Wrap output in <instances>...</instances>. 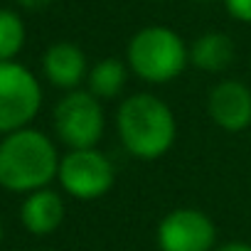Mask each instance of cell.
<instances>
[{"label":"cell","instance_id":"7c38bea8","mask_svg":"<svg viewBox=\"0 0 251 251\" xmlns=\"http://www.w3.org/2000/svg\"><path fill=\"white\" fill-rule=\"evenodd\" d=\"M128 64L116 59V57H106L101 62H96L94 67H89V76H86V89L99 99V101H108L116 99L128 81Z\"/></svg>","mask_w":251,"mask_h":251},{"label":"cell","instance_id":"5bb4252c","mask_svg":"<svg viewBox=\"0 0 251 251\" xmlns=\"http://www.w3.org/2000/svg\"><path fill=\"white\" fill-rule=\"evenodd\" d=\"M222 5L229 13V18H234L236 23L251 25V0H222Z\"/></svg>","mask_w":251,"mask_h":251},{"label":"cell","instance_id":"277c9868","mask_svg":"<svg viewBox=\"0 0 251 251\" xmlns=\"http://www.w3.org/2000/svg\"><path fill=\"white\" fill-rule=\"evenodd\" d=\"M54 133L69 151L96 148L103 138L106 116L101 101L89 89L67 91L54 106Z\"/></svg>","mask_w":251,"mask_h":251},{"label":"cell","instance_id":"5b68a950","mask_svg":"<svg viewBox=\"0 0 251 251\" xmlns=\"http://www.w3.org/2000/svg\"><path fill=\"white\" fill-rule=\"evenodd\" d=\"M42 106V86L37 76L13 62H0V136L27 128Z\"/></svg>","mask_w":251,"mask_h":251},{"label":"cell","instance_id":"3957f363","mask_svg":"<svg viewBox=\"0 0 251 251\" xmlns=\"http://www.w3.org/2000/svg\"><path fill=\"white\" fill-rule=\"evenodd\" d=\"M126 64L131 74L148 84H168L190 64V45L165 25L141 27L126 47Z\"/></svg>","mask_w":251,"mask_h":251},{"label":"cell","instance_id":"30bf717a","mask_svg":"<svg viewBox=\"0 0 251 251\" xmlns=\"http://www.w3.org/2000/svg\"><path fill=\"white\" fill-rule=\"evenodd\" d=\"M20 219H23V226L30 234L50 236L64 222V200H62V195L50 190V187L30 192L23 202Z\"/></svg>","mask_w":251,"mask_h":251},{"label":"cell","instance_id":"4fadbf2b","mask_svg":"<svg viewBox=\"0 0 251 251\" xmlns=\"http://www.w3.org/2000/svg\"><path fill=\"white\" fill-rule=\"evenodd\" d=\"M25 45V23L18 13L0 8V62H13Z\"/></svg>","mask_w":251,"mask_h":251},{"label":"cell","instance_id":"6da1fadb","mask_svg":"<svg viewBox=\"0 0 251 251\" xmlns=\"http://www.w3.org/2000/svg\"><path fill=\"white\" fill-rule=\"evenodd\" d=\"M116 131L126 153L136 160L163 158L177 136V123L170 106L155 94L126 96L116 113Z\"/></svg>","mask_w":251,"mask_h":251},{"label":"cell","instance_id":"ac0fdd59","mask_svg":"<svg viewBox=\"0 0 251 251\" xmlns=\"http://www.w3.org/2000/svg\"><path fill=\"white\" fill-rule=\"evenodd\" d=\"M0 241H3V224H0Z\"/></svg>","mask_w":251,"mask_h":251},{"label":"cell","instance_id":"8992f818","mask_svg":"<svg viewBox=\"0 0 251 251\" xmlns=\"http://www.w3.org/2000/svg\"><path fill=\"white\" fill-rule=\"evenodd\" d=\"M57 180L69 197L91 202L111 192L116 182V168L99 148L69 151L59 160Z\"/></svg>","mask_w":251,"mask_h":251},{"label":"cell","instance_id":"7a4b0ae2","mask_svg":"<svg viewBox=\"0 0 251 251\" xmlns=\"http://www.w3.org/2000/svg\"><path fill=\"white\" fill-rule=\"evenodd\" d=\"M59 153L52 138L37 128H20L0 141V187L30 195L47 187L59 170Z\"/></svg>","mask_w":251,"mask_h":251},{"label":"cell","instance_id":"8fae6325","mask_svg":"<svg viewBox=\"0 0 251 251\" xmlns=\"http://www.w3.org/2000/svg\"><path fill=\"white\" fill-rule=\"evenodd\" d=\"M236 57L234 40L224 32H204L190 45V64L200 72L219 74L231 67Z\"/></svg>","mask_w":251,"mask_h":251},{"label":"cell","instance_id":"52a82bcc","mask_svg":"<svg viewBox=\"0 0 251 251\" xmlns=\"http://www.w3.org/2000/svg\"><path fill=\"white\" fill-rule=\"evenodd\" d=\"M160 251H214L217 226L195 207H177L168 212L155 231Z\"/></svg>","mask_w":251,"mask_h":251},{"label":"cell","instance_id":"9c48e42d","mask_svg":"<svg viewBox=\"0 0 251 251\" xmlns=\"http://www.w3.org/2000/svg\"><path fill=\"white\" fill-rule=\"evenodd\" d=\"M42 72L52 86L74 91L89 76L86 54L74 42H54L47 47V52L42 57Z\"/></svg>","mask_w":251,"mask_h":251},{"label":"cell","instance_id":"9a60e30c","mask_svg":"<svg viewBox=\"0 0 251 251\" xmlns=\"http://www.w3.org/2000/svg\"><path fill=\"white\" fill-rule=\"evenodd\" d=\"M54 3V0H18V5L20 8H25V10H45V8H50Z\"/></svg>","mask_w":251,"mask_h":251},{"label":"cell","instance_id":"ba28073f","mask_svg":"<svg viewBox=\"0 0 251 251\" xmlns=\"http://www.w3.org/2000/svg\"><path fill=\"white\" fill-rule=\"evenodd\" d=\"M207 113L226 133L251 126V89L239 79H222L207 94Z\"/></svg>","mask_w":251,"mask_h":251},{"label":"cell","instance_id":"2e32d148","mask_svg":"<svg viewBox=\"0 0 251 251\" xmlns=\"http://www.w3.org/2000/svg\"><path fill=\"white\" fill-rule=\"evenodd\" d=\"M214 251H251V244H244V241H229V244L217 246Z\"/></svg>","mask_w":251,"mask_h":251},{"label":"cell","instance_id":"e0dca14e","mask_svg":"<svg viewBox=\"0 0 251 251\" xmlns=\"http://www.w3.org/2000/svg\"><path fill=\"white\" fill-rule=\"evenodd\" d=\"M197 3H204L207 5V3H214V0H197Z\"/></svg>","mask_w":251,"mask_h":251}]
</instances>
